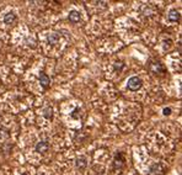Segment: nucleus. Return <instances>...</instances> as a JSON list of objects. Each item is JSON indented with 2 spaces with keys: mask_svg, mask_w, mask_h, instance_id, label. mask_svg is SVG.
Returning <instances> with one entry per match:
<instances>
[{
  "mask_svg": "<svg viewBox=\"0 0 182 175\" xmlns=\"http://www.w3.org/2000/svg\"><path fill=\"white\" fill-rule=\"evenodd\" d=\"M126 165V158L122 152H117L116 155H115V159H113V170H122Z\"/></svg>",
  "mask_w": 182,
  "mask_h": 175,
  "instance_id": "obj_1",
  "label": "nucleus"
},
{
  "mask_svg": "<svg viewBox=\"0 0 182 175\" xmlns=\"http://www.w3.org/2000/svg\"><path fill=\"white\" fill-rule=\"evenodd\" d=\"M142 86H143V80L140 79L139 77H132L128 79V81H127V88H128V90H130V91H136Z\"/></svg>",
  "mask_w": 182,
  "mask_h": 175,
  "instance_id": "obj_2",
  "label": "nucleus"
},
{
  "mask_svg": "<svg viewBox=\"0 0 182 175\" xmlns=\"http://www.w3.org/2000/svg\"><path fill=\"white\" fill-rule=\"evenodd\" d=\"M148 68L153 74H164L166 72V69L164 68V66L159 61H150L148 64Z\"/></svg>",
  "mask_w": 182,
  "mask_h": 175,
  "instance_id": "obj_3",
  "label": "nucleus"
},
{
  "mask_svg": "<svg viewBox=\"0 0 182 175\" xmlns=\"http://www.w3.org/2000/svg\"><path fill=\"white\" fill-rule=\"evenodd\" d=\"M88 163H89V160L84 155H80V157H78V158L75 159V167L78 168L79 170H85L86 167H88Z\"/></svg>",
  "mask_w": 182,
  "mask_h": 175,
  "instance_id": "obj_4",
  "label": "nucleus"
},
{
  "mask_svg": "<svg viewBox=\"0 0 182 175\" xmlns=\"http://www.w3.org/2000/svg\"><path fill=\"white\" fill-rule=\"evenodd\" d=\"M39 84H41V86H42L44 90H47L49 84H51V79H49V77L44 72L39 73Z\"/></svg>",
  "mask_w": 182,
  "mask_h": 175,
  "instance_id": "obj_5",
  "label": "nucleus"
},
{
  "mask_svg": "<svg viewBox=\"0 0 182 175\" xmlns=\"http://www.w3.org/2000/svg\"><path fill=\"white\" fill-rule=\"evenodd\" d=\"M35 149H36V152H37V153L44 154L49 149V143H48L47 141H41V142H38V143L36 144Z\"/></svg>",
  "mask_w": 182,
  "mask_h": 175,
  "instance_id": "obj_6",
  "label": "nucleus"
},
{
  "mask_svg": "<svg viewBox=\"0 0 182 175\" xmlns=\"http://www.w3.org/2000/svg\"><path fill=\"white\" fill-rule=\"evenodd\" d=\"M16 20H17V16L15 15V12H12V11L7 12L6 15L4 16V24L7 25V26L14 25V24L16 22Z\"/></svg>",
  "mask_w": 182,
  "mask_h": 175,
  "instance_id": "obj_7",
  "label": "nucleus"
},
{
  "mask_svg": "<svg viewBox=\"0 0 182 175\" xmlns=\"http://www.w3.org/2000/svg\"><path fill=\"white\" fill-rule=\"evenodd\" d=\"M180 11L179 10H176V9H171V10L169 11V15H167V19H169V21L171 22H177V21H180Z\"/></svg>",
  "mask_w": 182,
  "mask_h": 175,
  "instance_id": "obj_8",
  "label": "nucleus"
},
{
  "mask_svg": "<svg viewBox=\"0 0 182 175\" xmlns=\"http://www.w3.org/2000/svg\"><path fill=\"white\" fill-rule=\"evenodd\" d=\"M68 19L71 24H78V22L81 20V16H80V12L76 11V10H71L69 12V15H68Z\"/></svg>",
  "mask_w": 182,
  "mask_h": 175,
  "instance_id": "obj_9",
  "label": "nucleus"
},
{
  "mask_svg": "<svg viewBox=\"0 0 182 175\" xmlns=\"http://www.w3.org/2000/svg\"><path fill=\"white\" fill-rule=\"evenodd\" d=\"M42 113H43V116L47 118V120H51V118L53 117V109H52L51 106H46V107L43 109Z\"/></svg>",
  "mask_w": 182,
  "mask_h": 175,
  "instance_id": "obj_10",
  "label": "nucleus"
},
{
  "mask_svg": "<svg viewBox=\"0 0 182 175\" xmlns=\"http://www.w3.org/2000/svg\"><path fill=\"white\" fill-rule=\"evenodd\" d=\"M47 41H48L49 44H56L58 41H59V35H58V33H51V35H48Z\"/></svg>",
  "mask_w": 182,
  "mask_h": 175,
  "instance_id": "obj_11",
  "label": "nucleus"
},
{
  "mask_svg": "<svg viewBox=\"0 0 182 175\" xmlns=\"http://www.w3.org/2000/svg\"><path fill=\"white\" fill-rule=\"evenodd\" d=\"M9 137H10V135H9V131L5 130V128H0V139L1 141H6L9 139Z\"/></svg>",
  "mask_w": 182,
  "mask_h": 175,
  "instance_id": "obj_12",
  "label": "nucleus"
},
{
  "mask_svg": "<svg viewBox=\"0 0 182 175\" xmlns=\"http://www.w3.org/2000/svg\"><path fill=\"white\" fill-rule=\"evenodd\" d=\"M123 67H124V64L122 62H116L115 64H113V68H115L116 72H121L122 69H123Z\"/></svg>",
  "mask_w": 182,
  "mask_h": 175,
  "instance_id": "obj_13",
  "label": "nucleus"
},
{
  "mask_svg": "<svg viewBox=\"0 0 182 175\" xmlns=\"http://www.w3.org/2000/svg\"><path fill=\"white\" fill-rule=\"evenodd\" d=\"M26 43H29L27 46H30V43H31V47L32 48H35V44H36V42L32 40V38H26Z\"/></svg>",
  "mask_w": 182,
  "mask_h": 175,
  "instance_id": "obj_14",
  "label": "nucleus"
},
{
  "mask_svg": "<svg viewBox=\"0 0 182 175\" xmlns=\"http://www.w3.org/2000/svg\"><path fill=\"white\" fill-rule=\"evenodd\" d=\"M162 112H164V115H165V116H169V115L171 113V109H170V107H165Z\"/></svg>",
  "mask_w": 182,
  "mask_h": 175,
  "instance_id": "obj_15",
  "label": "nucleus"
},
{
  "mask_svg": "<svg viewBox=\"0 0 182 175\" xmlns=\"http://www.w3.org/2000/svg\"><path fill=\"white\" fill-rule=\"evenodd\" d=\"M21 175H27V174H26V173H24V174H21Z\"/></svg>",
  "mask_w": 182,
  "mask_h": 175,
  "instance_id": "obj_16",
  "label": "nucleus"
},
{
  "mask_svg": "<svg viewBox=\"0 0 182 175\" xmlns=\"http://www.w3.org/2000/svg\"><path fill=\"white\" fill-rule=\"evenodd\" d=\"M100 175H102V174H100Z\"/></svg>",
  "mask_w": 182,
  "mask_h": 175,
  "instance_id": "obj_17",
  "label": "nucleus"
}]
</instances>
